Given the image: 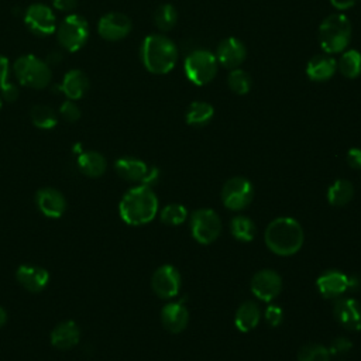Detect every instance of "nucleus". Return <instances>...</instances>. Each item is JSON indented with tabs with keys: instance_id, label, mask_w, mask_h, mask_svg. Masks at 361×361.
<instances>
[{
	"instance_id": "obj_1",
	"label": "nucleus",
	"mask_w": 361,
	"mask_h": 361,
	"mask_svg": "<svg viewBox=\"0 0 361 361\" xmlns=\"http://www.w3.org/2000/svg\"><path fill=\"white\" fill-rule=\"evenodd\" d=\"M158 212V197L147 185H138L128 189L120 200L118 213L124 223L130 226H142L149 223Z\"/></svg>"
},
{
	"instance_id": "obj_2",
	"label": "nucleus",
	"mask_w": 361,
	"mask_h": 361,
	"mask_svg": "<svg viewBox=\"0 0 361 361\" xmlns=\"http://www.w3.org/2000/svg\"><path fill=\"white\" fill-rule=\"evenodd\" d=\"M267 247L278 255L288 257L296 254L305 240L302 226L292 217H278L272 220L264 234Z\"/></svg>"
},
{
	"instance_id": "obj_3",
	"label": "nucleus",
	"mask_w": 361,
	"mask_h": 361,
	"mask_svg": "<svg viewBox=\"0 0 361 361\" xmlns=\"http://www.w3.org/2000/svg\"><path fill=\"white\" fill-rule=\"evenodd\" d=\"M141 61L148 72L165 75L176 65L178 48L166 35L151 34L141 44Z\"/></svg>"
},
{
	"instance_id": "obj_4",
	"label": "nucleus",
	"mask_w": 361,
	"mask_h": 361,
	"mask_svg": "<svg viewBox=\"0 0 361 361\" xmlns=\"http://www.w3.org/2000/svg\"><path fill=\"white\" fill-rule=\"evenodd\" d=\"M351 21L343 13L327 16L319 27V42L324 52L340 54L351 41Z\"/></svg>"
},
{
	"instance_id": "obj_5",
	"label": "nucleus",
	"mask_w": 361,
	"mask_h": 361,
	"mask_svg": "<svg viewBox=\"0 0 361 361\" xmlns=\"http://www.w3.org/2000/svg\"><path fill=\"white\" fill-rule=\"evenodd\" d=\"M13 71L23 86L37 90L47 87L52 79L49 65L35 55L18 56L13 63Z\"/></svg>"
},
{
	"instance_id": "obj_6",
	"label": "nucleus",
	"mask_w": 361,
	"mask_h": 361,
	"mask_svg": "<svg viewBox=\"0 0 361 361\" xmlns=\"http://www.w3.org/2000/svg\"><path fill=\"white\" fill-rule=\"evenodd\" d=\"M219 62L213 52L207 49H196L190 52L183 62V71L186 78L197 86L207 85L217 73Z\"/></svg>"
},
{
	"instance_id": "obj_7",
	"label": "nucleus",
	"mask_w": 361,
	"mask_h": 361,
	"mask_svg": "<svg viewBox=\"0 0 361 361\" xmlns=\"http://www.w3.org/2000/svg\"><path fill=\"white\" fill-rule=\"evenodd\" d=\"M59 45L68 52L79 51L89 38V24L79 14H69L56 28Z\"/></svg>"
},
{
	"instance_id": "obj_8",
	"label": "nucleus",
	"mask_w": 361,
	"mask_h": 361,
	"mask_svg": "<svg viewBox=\"0 0 361 361\" xmlns=\"http://www.w3.org/2000/svg\"><path fill=\"white\" fill-rule=\"evenodd\" d=\"M190 231L200 244H212L221 231L219 214L212 209H197L190 216Z\"/></svg>"
},
{
	"instance_id": "obj_9",
	"label": "nucleus",
	"mask_w": 361,
	"mask_h": 361,
	"mask_svg": "<svg viewBox=\"0 0 361 361\" xmlns=\"http://www.w3.org/2000/svg\"><path fill=\"white\" fill-rule=\"evenodd\" d=\"M254 196L251 182L243 176L228 179L221 189L223 204L230 210H241L247 207Z\"/></svg>"
},
{
	"instance_id": "obj_10",
	"label": "nucleus",
	"mask_w": 361,
	"mask_h": 361,
	"mask_svg": "<svg viewBox=\"0 0 361 361\" xmlns=\"http://www.w3.org/2000/svg\"><path fill=\"white\" fill-rule=\"evenodd\" d=\"M316 286L323 298L337 299L350 288L357 286V278L348 276L337 269H327L317 278Z\"/></svg>"
},
{
	"instance_id": "obj_11",
	"label": "nucleus",
	"mask_w": 361,
	"mask_h": 361,
	"mask_svg": "<svg viewBox=\"0 0 361 361\" xmlns=\"http://www.w3.org/2000/svg\"><path fill=\"white\" fill-rule=\"evenodd\" d=\"M24 23L28 30L37 35L47 37L55 32L56 20L54 11L41 3L31 4L24 13Z\"/></svg>"
},
{
	"instance_id": "obj_12",
	"label": "nucleus",
	"mask_w": 361,
	"mask_h": 361,
	"mask_svg": "<svg viewBox=\"0 0 361 361\" xmlns=\"http://www.w3.org/2000/svg\"><path fill=\"white\" fill-rule=\"evenodd\" d=\"M180 283H182V279H180L179 271L169 264L161 265L154 272L151 279L152 290L155 292L157 296L162 299H171L176 296L180 289Z\"/></svg>"
},
{
	"instance_id": "obj_13",
	"label": "nucleus",
	"mask_w": 361,
	"mask_h": 361,
	"mask_svg": "<svg viewBox=\"0 0 361 361\" xmlns=\"http://www.w3.org/2000/svg\"><path fill=\"white\" fill-rule=\"evenodd\" d=\"M131 20L118 11L104 14L97 23V32L106 41H120L131 31Z\"/></svg>"
},
{
	"instance_id": "obj_14",
	"label": "nucleus",
	"mask_w": 361,
	"mask_h": 361,
	"mask_svg": "<svg viewBox=\"0 0 361 361\" xmlns=\"http://www.w3.org/2000/svg\"><path fill=\"white\" fill-rule=\"evenodd\" d=\"M282 279L274 269H261L251 279V292L264 302H271L279 295Z\"/></svg>"
},
{
	"instance_id": "obj_15",
	"label": "nucleus",
	"mask_w": 361,
	"mask_h": 361,
	"mask_svg": "<svg viewBox=\"0 0 361 361\" xmlns=\"http://www.w3.org/2000/svg\"><path fill=\"white\" fill-rule=\"evenodd\" d=\"M337 322L347 330H361V303L353 298H337L333 303Z\"/></svg>"
},
{
	"instance_id": "obj_16",
	"label": "nucleus",
	"mask_w": 361,
	"mask_h": 361,
	"mask_svg": "<svg viewBox=\"0 0 361 361\" xmlns=\"http://www.w3.org/2000/svg\"><path fill=\"white\" fill-rule=\"evenodd\" d=\"M214 55L217 58V62L221 66L234 69V68H238L244 62V59L247 56V49L241 39H238L235 37H228V38H224L217 45Z\"/></svg>"
},
{
	"instance_id": "obj_17",
	"label": "nucleus",
	"mask_w": 361,
	"mask_h": 361,
	"mask_svg": "<svg viewBox=\"0 0 361 361\" xmlns=\"http://www.w3.org/2000/svg\"><path fill=\"white\" fill-rule=\"evenodd\" d=\"M35 203L39 212L49 219H59L66 210L63 195L52 188H42L35 195Z\"/></svg>"
},
{
	"instance_id": "obj_18",
	"label": "nucleus",
	"mask_w": 361,
	"mask_h": 361,
	"mask_svg": "<svg viewBox=\"0 0 361 361\" xmlns=\"http://www.w3.org/2000/svg\"><path fill=\"white\" fill-rule=\"evenodd\" d=\"M185 298L178 302L166 303L161 310V322L171 333H180L189 322V312L186 309Z\"/></svg>"
},
{
	"instance_id": "obj_19",
	"label": "nucleus",
	"mask_w": 361,
	"mask_h": 361,
	"mask_svg": "<svg viewBox=\"0 0 361 361\" xmlns=\"http://www.w3.org/2000/svg\"><path fill=\"white\" fill-rule=\"evenodd\" d=\"M16 278L24 289L34 293L45 289L49 282V274L47 269L30 264L20 265L16 272Z\"/></svg>"
},
{
	"instance_id": "obj_20",
	"label": "nucleus",
	"mask_w": 361,
	"mask_h": 361,
	"mask_svg": "<svg viewBox=\"0 0 361 361\" xmlns=\"http://www.w3.org/2000/svg\"><path fill=\"white\" fill-rule=\"evenodd\" d=\"M114 169L120 175V178L130 182H141V185H144L149 172V168L144 161L133 157L118 158L114 164Z\"/></svg>"
},
{
	"instance_id": "obj_21",
	"label": "nucleus",
	"mask_w": 361,
	"mask_h": 361,
	"mask_svg": "<svg viewBox=\"0 0 361 361\" xmlns=\"http://www.w3.org/2000/svg\"><path fill=\"white\" fill-rule=\"evenodd\" d=\"M59 90L69 100H79L89 90V79L80 69H71L65 73L63 80L59 85Z\"/></svg>"
},
{
	"instance_id": "obj_22",
	"label": "nucleus",
	"mask_w": 361,
	"mask_h": 361,
	"mask_svg": "<svg viewBox=\"0 0 361 361\" xmlns=\"http://www.w3.org/2000/svg\"><path fill=\"white\" fill-rule=\"evenodd\" d=\"M80 329L73 320L59 323L51 331V344L59 350H69L79 343Z\"/></svg>"
},
{
	"instance_id": "obj_23",
	"label": "nucleus",
	"mask_w": 361,
	"mask_h": 361,
	"mask_svg": "<svg viewBox=\"0 0 361 361\" xmlns=\"http://www.w3.org/2000/svg\"><path fill=\"white\" fill-rule=\"evenodd\" d=\"M337 71V61L329 55H316L306 65V75L313 82H326Z\"/></svg>"
},
{
	"instance_id": "obj_24",
	"label": "nucleus",
	"mask_w": 361,
	"mask_h": 361,
	"mask_svg": "<svg viewBox=\"0 0 361 361\" xmlns=\"http://www.w3.org/2000/svg\"><path fill=\"white\" fill-rule=\"evenodd\" d=\"M79 171L89 178H99L106 172V158L96 151H85L78 155L76 159Z\"/></svg>"
},
{
	"instance_id": "obj_25",
	"label": "nucleus",
	"mask_w": 361,
	"mask_h": 361,
	"mask_svg": "<svg viewBox=\"0 0 361 361\" xmlns=\"http://www.w3.org/2000/svg\"><path fill=\"white\" fill-rule=\"evenodd\" d=\"M259 319H261V310L258 305L252 300H247L238 306L235 312L234 323L240 331L247 333L259 323Z\"/></svg>"
},
{
	"instance_id": "obj_26",
	"label": "nucleus",
	"mask_w": 361,
	"mask_h": 361,
	"mask_svg": "<svg viewBox=\"0 0 361 361\" xmlns=\"http://www.w3.org/2000/svg\"><path fill=\"white\" fill-rule=\"evenodd\" d=\"M214 116V109L210 103L197 100L192 102L186 110V123L195 127L206 126Z\"/></svg>"
},
{
	"instance_id": "obj_27",
	"label": "nucleus",
	"mask_w": 361,
	"mask_h": 361,
	"mask_svg": "<svg viewBox=\"0 0 361 361\" xmlns=\"http://www.w3.org/2000/svg\"><path fill=\"white\" fill-rule=\"evenodd\" d=\"M338 72L347 79H355L361 73V54L355 49L343 51L337 61Z\"/></svg>"
},
{
	"instance_id": "obj_28",
	"label": "nucleus",
	"mask_w": 361,
	"mask_h": 361,
	"mask_svg": "<svg viewBox=\"0 0 361 361\" xmlns=\"http://www.w3.org/2000/svg\"><path fill=\"white\" fill-rule=\"evenodd\" d=\"M354 195L353 183L347 179H337L333 182L327 190V200L331 206H344L347 204Z\"/></svg>"
},
{
	"instance_id": "obj_29",
	"label": "nucleus",
	"mask_w": 361,
	"mask_h": 361,
	"mask_svg": "<svg viewBox=\"0 0 361 361\" xmlns=\"http://www.w3.org/2000/svg\"><path fill=\"white\" fill-rule=\"evenodd\" d=\"M31 121L35 127L42 128V130H49L54 128L58 123V117L54 109L45 104H37L31 109L30 111Z\"/></svg>"
},
{
	"instance_id": "obj_30",
	"label": "nucleus",
	"mask_w": 361,
	"mask_h": 361,
	"mask_svg": "<svg viewBox=\"0 0 361 361\" xmlns=\"http://www.w3.org/2000/svg\"><path fill=\"white\" fill-rule=\"evenodd\" d=\"M178 21V11L172 4H161L154 11V23L161 31H171Z\"/></svg>"
},
{
	"instance_id": "obj_31",
	"label": "nucleus",
	"mask_w": 361,
	"mask_h": 361,
	"mask_svg": "<svg viewBox=\"0 0 361 361\" xmlns=\"http://www.w3.org/2000/svg\"><path fill=\"white\" fill-rule=\"evenodd\" d=\"M231 228V234L234 235L235 240L238 241H244L248 243L254 238L255 235V224L254 221L247 217V216H237L231 220L230 224Z\"/></svg>"
},
{
	"instance_id": "obj_32",
	"label": "nucleus",
	"mask_w": 361,
	"mask_h": 361,
	"mask_svg": "<svg viewBox=\"0 0 361 361\" xmlns=\"http://www.w3.org/2000/svg\"><path fill=\"white\" fill-rule=\"evenodd\" d=\"M227 85L235 94H247L251 90L252 80L248 72L240 68H234L227 76Z\"/></svg>"
},
{
	"instance_id": "obj_33",
	"label": "nucleus",
	"mask_w": 361,
	"mask_h": 361,
	"mask_svg": "<svg viewBox=\"0 0 361 361\" xmlns=\"http://www.w3.org/2000/svg\"><path fill=\"white\" fill-rule=\"evenodd\" d=\"M188 217V210L180 203L166 204L161 212V220L169 226H179Z\"/></svg>"
},
{
	"instance_id": "obj_34",
	"label": "nucleus",
	"mask_w": 361,
	"mask_h": 361,
	"mask_svg": "<svg viewBox=\"0 0 361 361\" xmlns=\"http://www.w3.org/2000/svg\"><path fill=\"white\" fill-rule=\"evenodd\" d=\"M329 348L320 344H306L298 353V361H330Z\"/></svg>"
},
{
	"instance_id": "obj_35",
	"label": "nucleus",
	"mask_w": 361,
	"mask_h": 361,
	"mask_svg": "<svg viewBox=\"0 0 361 361\" xmlns=\"http://www.w3.org/2000/svg\"><path fill=\"white\" fill-rule=\"evenodd\" d=\"M59 113L63 117V120L69 121V123H75L80 118V109L75 103V100L68 99L66 102H63L59 107Z\"/></svg>"
},
{
	"instance_id": "obj_36",
	"label": "nucleus",
	"mask_w": 361,
	"mask_h": 361,
	"mask_svg": "<svg viewBox=\"0 0 361 361\" xmlns=\"http://www.w3.org/2000/svg\"><path fill=\"white\" fill-rule=\"evenodd\" d=\"M283 319V312H282V307L278 306V305H269L265 310V320L268 322L269 326L272 327H276L281 324Z\"/></svg>"
},
{
	"instance_id": "obj_37",
	"label": "nucleus",
	"mask_w": 361,
	"mask_h": 361,
	"mask_svg": "<svg viewBox=\"0 0 361 361\" xmlns=\"http://www.w3.org/2000/svg\"><path fill=\"white\" fill-rule=\"evenodd\" d=\"M351 347H353V344L347 337H336L330 344L329 353H330V355H338V354L350 351Z\"/></svg>"
},
{
	"instance_id": "obj_38",
	"label": "nucleus",
	"mask_w": 361,
	"mask_h": 361,
	"mask_svg": "<svg viewBox=\"0 0 361 361\" xmlns=\"http://www.w3.org/2000/svg\"><path fill=\"white\" fill-rule=\"evenodd\" d=\"M0 92H1V97L6 102H10V103L16 102L18 99V94H20L18 87L14 83H8V82L0 89Z\"/></svg>"
},
{
	"instance_id": "obj_39",
	"label": "nucleus",
	"mask_w": 361,
	"mask_h": 361,
	"mask_svg": "<svg viewBox=\"0 0 361 361\" xmlns=\"http://www.w3.org/2000/svg\"><path fill=\"white\" fill-rule=\"evenodd\" d=\"M348 165L354 169H361V148H351L345 157Z\"/></svg>"
},
{
	"instance_id": "obj_40",
	"label": "nucleus",
	"mask_w": 361,
	"mask_h": 361,
	"mask_svg": "<svg viewBox=\"0 0 361 361\" xmlns=\"http://www.w3.org/2000/svg\"><path fill=\"white\" fill-rule=\"evenodd\" d=\"M52 4L59 11H72L78 6V0H52Z\"/></svg>"
},
{
	"instance_id": "obj_41",
	"label": "nucleus",
	"mask_w": 361,
	"mask_h": 361,
	"mask_svg": "<svg viewBox=\"0 0 361 361\" xmlns=\"http://www.w3.org/2000/svg\"><path fill=\"white\" fill-rule=\"evenodd\" d=\"M8 59L3 55H0V89L7 83L8 78Z\"/></svg>"
},
{
	"instance_id": "obj_42",
	"label": "nucleus",
	"mask_w": 361,
	"mask_h": 361,
	"mask_svg": "<svg viewBox=\"0 0 361 361\" xmlns=\"http://www.w3.org/2000/svg\"><path fill=\"white\" fill-rule=\"evenodd\" d=\"M357 0H330L331 6L337 10H347L355 4Z\"/></svg>"
},
{
	"instance_id": "obj_43",
	"label": "nucleus",
	"mask_w": 361,
	"mask_h": 361,
	"mask_svg": "<svg viewBox=\"0 0 361 361\" xmlns=\"http://www.w3.org/2000/svg\"><path fill=\"white\" fill-rule=\"evenodd\" d=\"M6 322H7V313H6V310L3 307H0V327L4 326Z\"/></svg>"
},
{
	"instance_id": "obj_44",
	"label": "nucleus",
	"mask_w": 361,
	"mask_h": 361,
	"mask_svg": "<svg viewBox=\"0 0 361 361\" xmlns=\"http://www.w3.org/2000/svg\"><path fill=\"white\" fill-rule=\"evenodd\" d=\"M0 110H1V97H0Z\"/></svg>"
}]
</instances>
